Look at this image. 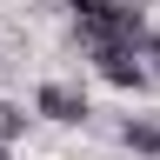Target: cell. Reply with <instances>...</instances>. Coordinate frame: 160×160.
<instances>
[{
  "label": "cell",
  "mask_w": 160,
  "mask_h": 160,
  "mask_svg": "<svg viewBox=\"0 0 160 160\" xmlns=\"http://www.w3.org/2000/svg\"><path fill=\"white\" fill-rule=\"evenodd\" d=\"M0 160H13V147H0Z\"/></svg>",
  "instance_id": "7"
},
{
  "label": "cell",
  "mask_w": 160,
  "mask_h": 160,
  "mask_svg": "<svg viewBox=\"0 0 160 160\" xmlns=\"http://www.w3.org/2000/svg\"><path fill=\"white\" fill-rule=\"evenodd\" d=\"M60 7L73 13V27H80L87 47H140V40L153 33L133 0H60Z\"/></svg>",
  "instance_id": "1"
},
{
  "label": "cell",
  "mask_w": 160,
  "mask_h": 160,
  "mask_svg": "<svg viewBox=\"0 0 160 160\" xmlns=\"http://www.w3.org/2000/svg\"><path fill=\"white\" fill-rule=\"evenodd\" d=\"M120 140H127L133 153H147V160H160V120H147V113H133L127 127H120Z\"/></svg>",
  "instance_id": "4"
},
{
  "label": "cell",
  "mask_w": 160,
  "mask_h": 160,
  "mask_svg": "<svg viewBox=\"0 0 160 160\" xmlns=\"http://www.w3.org/2000/svg\"><path fill=\"white\" fill-rule=\"evenodd\" d=\"M140 60H153V67H147V73L160 80V33H147V40H140Z\"/></svg>",
  "instance_id": "6"
},
{
  "label": "cell",
  "mask_w": 160,
  "mask_h": 160,
  "mask_svg": "<svg viewBox=\"0 0 160 160\" xmlns=\"http://www.w3.org/2000/svg\"><path fill=\"white\" fill-rule=\"evenodd\" d=\"M87 53H93V73L107 80V87H120V93H147V87H153L140 47H87Z\"/></svg>",
  "instance_id": "2"
},
{
  "label": "cell",
  "mask_w": 160,
  "mask_h": 160,
  "mask_svg": "<svg viewBox=\"0 0 160 160\" xmlns=\"http://www.w3.org/2000/svg\"><path fill=\"white\" fill-rule=\"evenodd\" d=\"M33 113L40 120H53V127H87V93L73 87V80H40L33 87Z\"/></svg>",
  "instance_id": "3"
},
{
  "label": "cell",
  "mask_w": 160,
  "mask_h": 160,
  "mask_svg": "<svg viewBox=\"0 0 160 160\" xmlns=\"http://www.w3.org/2000/svg\"><path fill=\"white\" fill-rule=\"evenodd\" d=\"M20 133H27V107H13V100H0V147H13Z\"/></svg>",
  "instance_id": "5"
}]
</instances>
